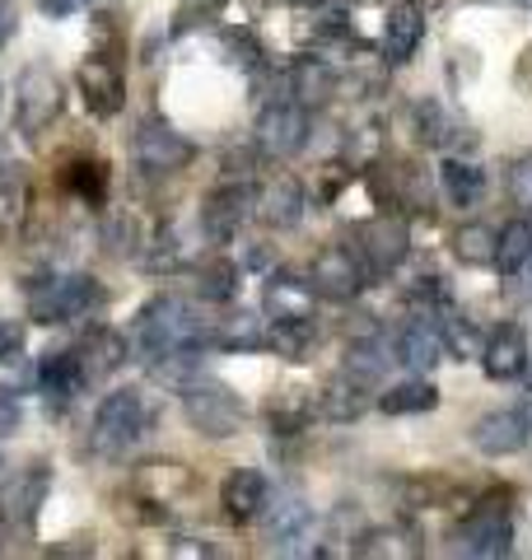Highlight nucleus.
I'll return each instance as SVG.
<instances>
[{"instance_id":"44","label":"nucleus","mask_w":532,"mask_h":560,"mask_svg":"<svg viewBox=\"0 0 532 560\" xmlns=\"http://www.w3.org/2000/svg\"><path fill=\"white\" fill-rule=\"evenodd\" d=\"M229 47L239 51L234 61H243V66H257V47H253V38H247V33H229Z\"/></svg>"},{"instance_id":"24","label":"nucleus","mask_w":532,"mask_h":560,"mask_svg":"<svg viewBox=\"0 0 532 560\" xmlns=\"http://www.w3.org/2000/svg\"><path fill=\"white\" fill-rule=\"evenodd\" d=\"M127 355H131V341L122 337V331H108V327H99L94 337L80 346V360H84L89 383L103 378V374H113V370H122V360H127Z\"/></svg>"},{"instance_id":"2","label":"nucleus","mask_w":532,"mask_h":560,"mask_svg":"<svg viewBox=\"0 0 532 560\" xmlns=\"http://www.w3.org/2000/svg\"><path fill=\"white\" fill-rule=\"evenodd\" d=\"M183 416L201 440H234V434L243 430L247 407L229 383L197 378V383H183Z\"/></svg>"},{"instance_id":"35","label":"nucleus","mask_w":532,"mask_h":560,"mask_svg":"<svg viewBox=\"0 0 532 560\" xmlns=\"http://www.w3.org/2000/svg\"><path fill=\"white\" fill-rule=\"evenodd\" d=\"M210 341L224 346V350H239V346H262V318H253V313H239V318H229L220 327H210Z\"/></svg>"},{"instance_id":"33","label":"nucleus","mask_w":532,"mask_h":560,"mask_svg":"<svg viewBox=\"0 0 532 560\" xmlns=\"http://www.w3.org/2000/svg\"><path fill=\"white\" fill-rule=\"evenodd\" d=\"M313 416H317V397H309V393H286V397L271 401V425H276V434L304 430Z\"/></svg>"},{"instance_id":"5","label":"nucleus","mask_w":532,"mask_h":560,"mask_svg":"<svg viewBox=\"0 0 532 560\" xmlns=\"http://www.w3.org/2000/svg\"><path fill=\"white\" fill-rule=\"evenodd\" d=\"M513 547V514L505 495H486L482 504H472L467 518L453 528V551L472 560H500Z\"/></svg>"},{"instance_id":"43","label":"nucleus","mask_w":532,"mask_h":560,"mask_svg":"<svg viewBox=\"0 0 532 560\" xmlns=\"http://www.w3.org/2000/svg\"><path fill=\"white\" fill-rule=\"evenodd\" d=\"M84 5V0H38V10L47 14V20H66V14H76Z\"/></svg>"},{"instance_id":"34","label":"nucleus","mask_w":532,"mask_h":560,"mask_svg":"<svg viewBox=\"0 0 532 560\" xmlns=\"http://www.w3.org/2000/svg\"><path fill=\"white\" fill-rule=\"evenodd\" d=\"M313 341H317V323H313V318L276 323V331H271V346H276L286 360H304L309 350H313Z\"/></svg>"},{"instance_id":"16","label":"nucleus","mask_w":532,"mask_h":560,"mask_svg":"<svg viewBox=\"0 0 532 560\" xmlns=\"http://www.w3.org/2000/svg\"><path fill=\"white\" fill-rule=\"evenodd\" d=\"M47 486L51 477L43 467H28L20 471L14 481H5V490H0V518L10 523V528H33L38 523V510H43V500H47Z\"/></svg>"},{"instance_id":"31","label":"nucleus","mask_w":532,"mask_h":560,"mask_svg":"<svg viewBox=\"0 0 532 560\" xmlns=\"http://www.w3.org/2000/svg\"><path fill=\"white\" fill-rule=\"evenodd\" d=\"M495 238H500V230H490V224H463L453 234V253L467 267H495Z\"/></svg>"},{"instance_id":"7","label":"nucleus","mask_w":532,"mask_h":560,"mask_svg":"<svg viewBox=\"0 0 532 560\" xmlns=\"http://www.w3.org/2000/svg\"><path fill=\"white\" fill-rule=\"evenodd\" d=\"M131 154H136V168L140 173H150V178H169V173H183L192 160H197V145L183 136V131H173L169 121H140V131L131 140Z\"/></svg>"},{"instance_id":"39","label":"nucleus","mask_w":532,"mask_h":560,"mask_svg":"<svg viewBox=\"0 0 532 560\" xmlns=\"http://www.w3.org/2000/svg\"><path fill=\"white\" fill-rule=\"evenodd\" d=\"M509 197H513V206H519L523 215H532V154H523V160L509 164Z\"/></svg>"},{"instance_id":"17","label":"nucleus","mask_w":532,"mask_h":560,"mask_svg":"<svg viewBox=\"0 0 532 560\" xmlns=\"http://www.w3.org/2000/svg\"><path fill=\"white\" fill-rule=\"evenodd\" d=\"M528 337H523V327L519 323H505V327H495L490 337L482 341V370L486 378L495 383H509V378H519L528 370Z\"/></svg>"},{"instance_id":"38","label":"nucleus","mask_w":532,"mask_h":560,"mask_svg":"<svg viewBox=\"0 0 532 560\" xmlns=\"http://www.w3.org/2000/svg\"><path fill=\"white\" fill-rule=\"evenodd\" d=\"M224 0H177V14H173V33H187L206 20H216Z\"/></svg>"},{"instance_id":"22","label":"nucleus","mask_w":532,"mask_h":560,"mask_svg":"<svg viewBox=\"0 0 532 560\" xmlns=\"http://www.w3.org/2000/svg\"><path fill=\"white\" fill-rule=\"evenodd\" d=\"M290 94H294V103H304V108H323L336 94V70L323 57H299L290 66Z\"/></svg>"},{"instance_id":"6","label":"nucleus","mask_w":532,"mask_h":560,"mask_svg":"<svg viewBox=\"0 0 532 560\" xmlns=\"http://www.w3.org/2000/svg\"><path fill=\"white\" fill-rule=\"evenodd\" d=\"M66 108V84L51 66L33 61L20 70V98H14V131L20 136H43Z\"/></svg>"},{"instance_id":"4","label":"nucleus","mask_w":532,"mask_h":560,"mask_svg":"<svg viewBox=\"0 0 532 560\" xmlns=\"http://www.w3.org/2000/svg\"><path fill=\"white\" fill-rule=\"evenodd\" d=\"M99 300H103V290H99L94 276H80V271L76 276H47V280H33L28 285V318L43 323V327L76 323Z\"/></svg>"},{"instance_id":"19","label":"nucleus","mask_w":532,"mask_h":560,"mask_svg":"<svg viewBox=\"0 0 532 560\" xmlns=\"http://www.w3.org/2000/svg\"><path fill=\"white\" fill-rule=\"evenodd\" d=\"M262 304H266V318L271 323H299V318H313L317 290L309 285V280H299V276H271L266 280Z\"/></svg>"},{"instance_id":"1","label":"nucleus","mask_w":532,"mask_h":560,"mask_svg":"<svg viewBox=\"0 0 532 560\" xmlns=\"http://www.w3.org/2000/svg\"><path fill=\"white\" fill-rule=\"evenodd\" d=\"M206 341H210L206 318H197V308H192L187 300H177V294H159V300H150L146 308H140L136 327H131V346L146 364H159L169 355H187V350L201 355Z\"/></svg>"},{"instance_id":"9","label":"nucleus","mask_w":532,"mask_h":560,"mask_svg":"<svg viewBox=\"0 0 532 560\" xmlns=\"http://www.w3.org/2000/svg\"><path fill=\"white\" fill-rule=\"evenodd\" d=\"M350 248L360 253L369 276H388V271L402 267L406 253H412V234H406V224L397 215H374V220L355 224Z\"/></svg>"},{"instance_id":"11","label":"nucleus","mask_w":532,"mask_h":560,"mask_svg":"<svg viewBox=\"0 0 532 560\" xmlns=\"http://www.w3.org/2000/svg\"><path fill=\"white\" fill-rule=\"evenodd\" d=\"M528 440H532V407L490 411L472 425V444H476V453H486V458H509V453L528 448Z\"/></svg>"},{"instance_id":"18","label":"nucleus","mask_w":532,"mask_h":560,"mask_svg":"<svg viewBox=\"0 0 532 560\" xmlns=\"http://www.w3.org/2000/svg\"><path fill=\"white\" fill-rule=\"evenodd\" d=\"M420 38H425V10L416 5V0H397V5L388 10V20H383V57L393 66L412 61Z\"/></svg>"},{"instance_id":"41","label":"nucleus","mask_w":532,"mask_h":560,"mask_svg":"<svg viewBox=\"0 0 532 560\" xmlns=\"http://www.w3.org/2000/svg\"><path fill=\"white\" fill-rule=\"evenodd\" d=\"M24 350V323H0V364L20 360Z\"/></svg>"},{"instance_id":"28","label":"nucleus","mask_w":532,"mask_h":560,"mask_svg":"<svg viewBox=\"0 0 532 560\" xmlns=\"http://www.w3.org/2000/svg\"><path fill=\"white\" fill-rule=\"evenodd\" d=\"M140 486L154 495V504H177L183 495H192V477H187V467H177V463H150V467H140Z\"/></svg>"},{"instance_id":"25","label":"nucleus","mask_w":532,"mask_h":560,"mask_svg":"<svg viewBox=\"0 0 532 560\" xmlns=\"http://www.w3.org/2000/svg\"><path fill=\"white\" fill-rule=\"evenodd\" d=\"M355 556H365V560H388V556L412 560V556H420V537H416V528H374V533L355 537Z\"/></svg>"},{"instance_id":"12","label":"nucleus","mask_w":532,"mask_h":560,"mask_svg":"<svg viewBox=\"0 0 532 560\" xmlns=\"http://www.w3.org/2000/svg\"><path fill=\"white\" fill-rule=\"evenodd\" d=\"M253 215L266 230H294L304 220V187L294 173H276L253 191Z\"/></svg>"},{"instance_id":"40","label":"nucleus","mask_w":532,"mask_h":560,"mask_svg":"<svg viewBox=\"0 0 532 560\" xmlns=\"http://www.w3.org/2000/svg\"><path fill=\"white\" fill-rule=\"evenodd\" d=\"M420 136L430 140V145H449V117H443L439 103H420Z\"/></svg>"},{"instance_id":"27","label":"nucleus","mask_w":532,"mask_h":560,"mask_svg":"<svg viewBox=\"0 0 532 560\" xmlns=\"http://www.w3.org/2000/svg\"><path fill=\"white\" fill-rule=\"evenodd\" d=\"M439 187H443V197H449L453 206H476L482 201V191H486V173L467 164V160H443L439 168Z\"/></svg>"},{"instance_id":"3","label":"nucleus","mask_w":532,"mask_h":560,"mask_svg":"<svg viewBox=\"0 0 532 560\" xmlns=\"http://www.w3.org/2000/svg\"><path fill=\"white\" fill-rule=\"evenodd\" d=\"M140 434H146V401L136 388H117L99 401L94 425H89V448L99 458H127Z\"/></svg>"},{"instance_id":"29","label":"nucleus","mask_w":532,"mask_h":560,"mask_svg":"<svg viewBox=\"0 0 532 560\" xmlns=\"http://www.w3.org/2000/svg\"><path fill=\"white\" fill-rule=\"evenodd\" d=\"M379 407L388 416H420V411H435L439 407V388L425 378H412V383H397V388H388L379 397Z\"/></svg>"},{"instance_id":"37","label":"nucleus","mask_w":532,"mask_h":560,"mask_svg":"<svg viewBox=\"0 0 532 560\" xmlns=\"http://www.w3.org/2000/svg\"><path fill=\"white\" fill-rule=\"evenodd\" d=\"M70 187H76L84 201H99L103 187H108V168H103L99 160H84V164L70 168Z\"/></svg>"},{"instance_id":"21","label":"nucleus","mask_w":532,"mask_h":560,"mask_svg":"<svg viewBox=\"0 0 532 560\" xmlns=\"http://www.w3.org/2000/svg\"><path fill=\"white\" fill-rule=\"evenodd\" d=\"M443 355H449V350H443V337H439V327L430 318H416V323H406L397 331V360L412 374H430Z\"/></svg>"},{"instance_id":"20","label":"nucleus","mask_w":532,"mask_h":560,"mask_svg":"<svg viewBox=\"0 0 532 560\" xmlns=\"http://www.w3.org/2000/svg\"><path fill=\"white\" fill-rule=\"evenodd\" d=\"M220 504H224V514L234 518V523H247V518H257L266 504H271V486H266L262 471L239 467V471H229V477H224Z\"/></svg>"},{"instance_id":"23","label":"nucleus","mask_w":532,"mask_h":560,"mask_svg":"<svg viewBox=\"0 0 532 560\" xmlns=\"http://www.w3.org/2000/svg\"><path fill=\"white\" fill-rule=\"evenodd\" d=\"M309 533H313V510L299 495L280 500L271 523H266V537L276 541V551H299V541H309Z\"/></svg>"},{"instance_id":"36","label":"nucleus","mask_w":532,"mask_h":560,"mask_svg":"<svg viewBox=\"0 0 532 560\" xmlns=\"http://www.w3.org/2000/svg\"><path fill=\"white\" fill-rule=\"evenodd\" d=\"M234 290H239V267L234 261H216V267L201 271V294L206 300L224 304V300H234Z\"/></svg>"},{"instance_id":"42","label":"nucleus","mask_w":532,"mask_h":560,"mask_svg":"<svg viewBox=\"0 0 532 560\" xmlns=\"http://www.w3.org/2000/svg\"><path fill=\"white\" fill-rule=\"evenodd\" d=\"M14 425H20V397L10 388H0V434H10Z\"/></svg>"},{"instance_id":"15","label":"nucleus","mask_w":532,"mask_h":560,"mask_svg":"<svg viewBox=\"0 0 532 560\" xmlns=\"http://www.w3.org/2000/svg\"><path fill=\"white\" fill-rule=\"evenodd\" d=\"M89 388V374H84V360L80 350H51L38 370V393L47 397L51 411H66L70 401Z\"/></svg>"},{"instance_id":"13","label":"nucleus","mask_w":532,"mask_h":560,"mask_svg":"<svg viewBox=\"0 0 532 560\" xmlns=\"http://www.w3.org/2000/svg\"><path fill=\"white\" fill-rule=\"evenodd\" d=\"M76 80H80V94H84V103H89V113L94 117H117L122 113V103H127V80H122V66L113 57L80 61Z\"/></svg>"},{"instance_id":"32","label":"nucleus","mask_w":532,"mask_h":560,"mask_svg":"<svg viewBox=\"0 0 532 560\" xmlns=\"http://www.w3.org/2000/svg\"><path fill=\"white\" fill-rule=\"evenodd\" d=\"M383 370H388V355L374 346V341H350V350H346V378H355L360 388H374V383L383 378Z\"/></svg>"},{"instance_id":"26","label":"nucleus","mask_w":532,"mask_h":560,"mask_svg":"<svg viewBox=\"0 0 532 560\" xmlns=\"http://www.w3.org/2000/svg\"><path fill=\"white\" fill-rule=\"evenodd\" d=\"M495 267L505 276H519L523 267H532V215L509 220L500 238H495Z\"/></svg>"},{"instance_id":"10","label":"nucleus","mask_w":532,"mask_h":560,"mask_svg":"<svg viewBox=\"0 0 532 560\" xmlns=\"http://www.w3.org/2000/svg\"><path fill=\"white\" fill-rule=\"evenodd\" d=\"M309 131H313V121H309V108L304 103H266L262 117H257V145L271 154V160H290V154H299L309 145Z\"/></svg>"},{"instance_id":"14","label":"nucleus","mask_w":532,"mask_h":560,"mask_svg":"<svg viewBox=\"0 0 532 560\" xmlns=\"http://www.w3.org/2000/svg\"><path fill=\"white\" fill-rule=\"evenodd\" d=\"M247 215H253V187L247 183H224V187L210 191L206 206H201V230H206V238L224 243V238L239 234V224Z\"/></svg>"},{"instance_id":"30","label":"nucleus","mask_w":532,"mask_h":560,"mask_svg":"<svg viewBox=\"0 0 532 560\" xmlns=\"http://www.w3.org/2000/svg\"><path fill=\"white\" fill-rule=\"evenodd\" d=\"M360 411H365V388L346 374H336L327 388L317 393V416H327V420H355Z\"/></svg>"},{"instance_id":"45","label":"nucleus","mask_w":532,"mask_h":560,"mask_svg":"<svg viewBox=\"0 0 532 560\" xmlns=\"http://www.w3.org/2000/svg\"><path fill=\"white\" fill-rule=\"evenodd\" d=\"M10 33H14V5L10 0H0V43H5Z\"/></svg>"},{"instance_id":"8","label":"nucleus","mask_w":532,"mask_h":560,"mask_svg":"<svg viewBox=\"0 0 532 560\" xmlns=\"http://www.w3.org/2000/svg\"><path fill=\"white\" fill-rule=\"evenodd\" d=\"M369 267L360 261V253L346 248V243H332V248H323L313 257L309 267V285L317 290V300H332V304H350L355 294H360L369 285Z\"/></svg>"}]
</instances>
